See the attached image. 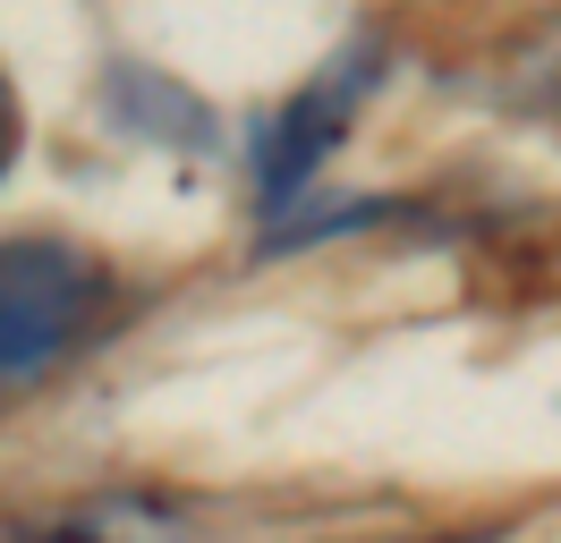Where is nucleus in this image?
Segmentation results:
<instances>
[{
  "mask_svg": "<svg viewBox=\"0 0 561 543\" xmlns=\"http://www.w3.org/2000/svg\"><path fill=\"white\" fill-rule=\"evenodd\" d=\"M18 128H26V119H18V94H9V77H0V170L18 162Z\"/></svg>",
  "mask_w": 561,
  "mask_h": 543,
  "instance_id": "obj_3",
  "label": "nucleus"
},
{
  "mask_svg": "<svg viewBox=\"0 0 561 543\" xmlns=\"http://www.w3.org/2000/svg\"><path fill=\"white\" fill-rule=\"evenodd\" d=\"M366 85H375V43H357V51H341V60H323L316 85L273 119V136H264V204H273V212L298 196V187L316 178V162L350 136Z\"/></svg>",
  "mask_w": 561,
  "mask_h": 543,
  "instance_id": "obj_2",
  "label": "nucleus"
},
{
  "mask_svg": "<svg viewBox=\"0 0 561 543\" xmlns=\"http://www.w3.org/2000/svg\"><path fill=\"white\" fill-rule=\"evenodd\" d=\"M103 298V272L94 255H77L60 238H18L0 246V391L9 382H35Z\"/></svg>",
  "mask_w": 561,
  "mask_h": 543,
  "instance_id": "obj_1",
  "label": "nucleus"
}]
</instances>
